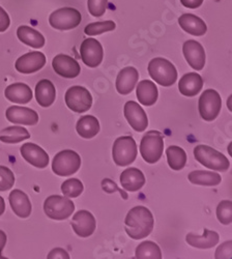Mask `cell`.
Returning a JSON list of instances; mask_svg holds the SVG:
<instances>
[{
  "label": "cell",
  "instance_id": "12",
  "mask_svg": "<svg viewBox=\"0 0 232 259\" xmlns=\"http://www.w3.org/2000/svg\"><path fill=\"white\" fill-rule=\"evenodd\" d=\"M123 114L125 119L134 128V131L143 132L147 128L149 118H147L145 111L138 103L134 101L126 102L123 107Z\"/></svg>",
  "mask_w": 232,
  "mask_h": 259
},
{
  "label": "cell",
  "instance_id": "20",
  "mask_svg": "<svg viewBox=\"0 0 232 259\" xmlns=\"http://www.w3.org/2000/svg\"><path fill=\"white\" fill-rule=\"evenodd\" d=\"M139 79V74L138 71L133 68V67H126L122 69L116 78V90L120 95H129L131 94L135 86L136 83Z\"/></svg>",
  "mask_w": 232,
  "mask_h": 259
},
{
  "label": "cell",
  "instance_id": "5",
  "mask_svg": "<svg viewBox=\"0 0 232 259\" xmlns=\"http://www.w3.org/2000/svg\"><path fill=\"white\" fill-rule=\"evenodd\" d=\"M137 144L131 136H122L114 141L112 147V157L114 163L124 167L132 164L137 158Z\"/></svg>",
  "mask_w": 232,
  "mask_h": 259
},
{
  "label": "cell",
  "instance_id": "3",
  "mask_svg": "<svg viewBox=\"0 0 232 259\" xmlns=\"http://www.w3.org/2000/svg\"><path fill=\"white\" fill-rule=\"evenodd\" d=\"M194 157L201 165L215 171L223 172L230 166L228 159L223 154L207 145H197L194 148Z\"/></svg>",
  "mask_w": 232,
  "mask_h": 259
},
{
  "label": "cell",
  "instance_id": "30",
  "mask_svg": "<svg viewBox=\"0 0 232 259\" xmlns=\"http://www.w3.org/2000/svg\"><path fill=\"white\" fill-rule=\"evenodd\" d=\"M190 183L198 186H207V187H215L218 186L222 178L217 172H209L205 170H195L192 171L188 177Z\"/></svg>",
  "mask_w": 232,
  "mask_h": 259
},
{
  "label": "cell",
  "instance_id": "1",
  "mask_svg": "<svg viewBox=\"0 0 232 259\" xmlns=\"http://www.w3.org/2000/svg\"><path fill=\"white\" fill-rule=\"evenodd\" d=\"M154 215L145 206H135L124 219L125 232L133 240H142L149 236L154 229Z\"/></svg>",
  "mask_w": 232,
  "mask_h": 259
},
{
  "label": "cell",
  "instance_id": "7",
  "mask_svg": "<svg viewBox=\"0 0 232 259\" xmlns=\"http://www.w3.org/2000/svg\"><path fill=\"white\" fill-rule=\"evenodd\" d=\"M80 166V156L71 149L59 152L52 161V170L56 176L59 177H69L76 174Z\"/></svg>",
  "mask_w": 232,
  "mask_h": 259
},
{
  "label": "cell",
  "instance_id": "34",
  "mask_svg": "<svg viewBox=\"0 0 232 259\" xmlns=\"http://www.w3.org/2000/svg\"><path fill=\"white\" fill-rule=\"evenodd\" d=\"M84 190V186L78 179H70L62 183L61 191L68 198L79 197Z\"/></svg>",
  "mask_w": 232,
  "mask_h": 259
},
{
  "label": "cell",
  "instance_id": "37",
  "mask_svg": "<svg viewBox=\"0 0 232 259\" xmlns=\"http://www.w3.org/2000/svg\"><path fill=\"white\" fill-rule=\"evenodd\" d=\"M14 184L15 176L13 171L6 166H0V192H6L12 189Z\"/></svg>",
  "mask_w": 232,
  "mask_h": 259
},
{
  "label": "cell",
  "instance_id": "36",
  "mask_svg": "<svg viewBox=\"0 0 232 259\" xmlns=\"http://www.w3.org/2000/svg\"><path fill=\"white\" fill-rule=\"evenodd\" d=\"M217 218L224 224L229 225L232 222V202L230 200H223L217 206Z\"/></svg>",
  "mask_w": 232,
  "mask_h": 259
},
{
  "label": "cell",
  "instance_id": "13",
  "mask_svg": "<svg viewBox=\"0 0 232 259\" xmlns=\"http://www.w3.org/2000/svg\"><path fill=\"white\" fill-rule=\"evenodd\" d=\"M183 56L189 63V66L195 71H201L205 64V51L200 42L189 39L182 46Z\"/></svg>",
  "mask_w": 232,
  "mask_h": 259
},
{
  "label": "cell",
  "instance_id": "35",
  "mask_svg": "<svg viewBox=\"0 0 232 259\" xmlns=\"http://www.w3.org/2000/svg\"><path fill=\"white\" fill-rule=\"evenodd\" d=\"M116 28V24L113 21H103V22H95L90 23L85 27V34L87 35H99L105 32L112 31Z\"/></svg>",
  "mask_w": 232,
  "mask_h": 259
},
{
  "label": "cell",
  "instance_id": "40",
  "mask_svg": "<svg viewBox=\"0 0 232 259\" xmlns=\"http://www.w3.org/2000/svg\"><path fill=\"white\" fill-rule=\"evenodd\" d=\"M232 242L228 241L223 243L216 251V259H230L232 256Z\"/></svg>",
  "mask_w": 232,
  "mask_h": 259
},
{
  "label": "cell",
  "instance_id": "23",
  "mask_svg": "<svg viewBox=\"0 0 232 259\" xmlns=\"http://www.w3.org/2000/svg\"><path fill=\"white\" fill-rule=\"evenodd\" d=\"M178 23L183 31L195 36L204 35L207 31V26L204 21L193 14L181 15L178 19Z\"/></svg>",
  "mask_w": 232,
  "mask_h": 259
},
{
  "label": "cell",
  "instance_id": "31",
  "mask_svg": "<svg viewBox=\"0 0 232 259\" xmlns=\"http://www.w3.org/2000/svg\"><path fill=\"white\" fill-rule=\"evenodd\" d=\"M29 138H30L29 132L23 126L13 125V126L6 127L2 132H0V141L9 143V144L22 142Z\"/></svg>",
  "mask_w": 232,
  "mask_h": 259
},
{
  "label": "cell",
  "instance_id": "41",
  "mask_svg": "<svg viewBox=\"0 0 232 259\" xmlns=\"http://www.w3.org/2000/svg\"><path fill=\"white\" fill-rule=\"evenodd\" d=\"M11 25V19L9 14L0 7V32H5Z\"/></svg>",
  "mask_w": 232,
  "mask_h": 259
},
{
  "label": "cell",
  "instance_id": "8",
  "mask_svg": "<svg viewBox=\"0 0 232 259\" xmlns=\"http://www.w3.org/2000/svg\"><path fill=\"white\" fill-rule=\"evenodd\" d=\"M81 14L73 8H61L54 11L49 17V24L57 30H70L81 23Z\"/></svg>",
  "mask_w": 232,
  "mask_h": 259
},
{
  "label": "cell",
  "instance_id": "29",
  "mask_svg": "<svg viewBox=\"0 0 232 259\" xmlns=\"http://www.w3.org/2000/svg\"><path fill=\"white\" fill-rule=\"evenodd\" d=\"M100 122L97 117L92 115H85L82 116L77 124H76V131L84 139H91L100 132Z\"/></svg>",
  "mask_w": 232,
  "mask_h": 259
},
{
  "label": "cell",
  "instance_id": "43",
  "mask_svg": "<svg viewBox=\"0 0 232 259\" xmlns=\"http://www.w3.org/2000/svg\"><path fill=\"white\" fill-rule=\"evenodd\" d=\"M180 4L188 9H198L203 4V0H180Z\"/></svg>",
  "mask_w": 232,
  "mask_h": 259
},
{
  "label": "cell",
  "instance_id": "10",
  "mask_svg": "<svg viewBox=\"0 0 232 259\" xmlns=\"http://www.w3.org/2000/svg\"><path fill=\"white\" fill-rule=\"evenodd\" d=\"M66 104L70 109L77 113L88 111L92 106V97L83 86H73L66 93Z\"/></svg>",
  "mask_w": 232,
  "mask_h": 259
},
{
  "label": "cell",
  "instance_id": "4",
  "mask_svg": "<svg viewBox=\"0 0 232 259\" xmlns=\"http://www.w3.org/2000/svg\"><path fill=\"white\" fill-rule=\"evenodd\" d=\"M164 149L163 135L158 131L146 133L140 143V153L143 160L149 164L159 162Z\"/></svg>",
  "mask_w": 232,
  "mask_h": 259
},
{
  "label": "cell",
  "instance_id": "24",
  "mask_svg": "<svg viewBox=\"0 0 232 259\" xmlns=\"http://www.w3.org/2000/svg\"><path fill=\"white\" fill-rule=\"evenodd\" d=\"M120 184L125 191L136 192L144 186L145 177L141 170L137 168H128L120 176Z\"/></svg>",
  "mask_w": 232,
  "mask_h": 259
},
{
  "label": "cell",
  "instance_id": "6",
  "mask_svg": "<svg viewBox=\"0 0 232 259\" xmlns=\"http://www.w3.org/2000/svg\"><path fill=\"white\" fill-rule=\"evenodd\" d=\"M75 210L74 202L68 198L59 195H51L44 202V211L52 220H66Z\"/></svg>",
  "mask_w": 232,
  "mask_h": 259
},
{
  "label": "cell",
  "instance_id": "16",
  "mask_svg": "<svg viewBox=\"0 0 232 259\" xmlns=\"http://www.w3.org/2000/svg\"><path fill=\"white\" fill-rule=\"evenodd\" d=\"M52 67L56 74L68 79L76 78L81 72L79 63L73 57L66 54L56 55L52 60Z\"/></svg>",
  "mask_w": 232,
  "mask_h": 259
},
{
  "label": "cell",
  "instance_id": "15",
  "mask_svg": "<svg viewBox=\"0 0 232 259\" xmlns=\"http://www.w3.org/2000/svg\"><path fill=\"white\" fill-rule=\"evenodd\" d=\"M72 227L75 233L80 237H88L96 230V219L88 210L77 211L72 219Z\"/></svg>",
  "mask_w": 232,
  "mask_h": 259
},
{
  "label": "cell",
  "instance_id": "28",
  "mask_svg": "<svg viewBox=\"0 0 232 259\" xmlns=\"http://www.w3.org/2000/svg\"><path fill=\"white\" fill-rule=\"evenodd\" d=\"M17 36L21 41L23 42V44H25L31 48L39 49V48H43L45 46L44 35L41 34L39 31H37L29 26L22 25V26L18 27Z\"/></svg>",
  "mask_w": 232,
  "mask_h": 259
},
{
  "label": "cell",
  "instance_id": "14",
  "mask_svg": "<svg viewBox=\"0 0 232 259\" xmlns=\"http://www.w3.org/2000/svg\"><path fill=\"white\" fill-rule=\"evenodd\" d=\"M45 64L46 56L44 55V53L33 51L19 57L16 61L15 68L19 73L32 74L39 71L40 69H43Z\"/></svg>",
  "mask_w": 232,
  "mask_h": 259
},
{
  "label": "cell",
  "instance_id": "22",
  "mask_svg": "<svg viewBox=\"0 0 232 259\" xmlns=\"http://www.w3.org/2000/svg\"><path fill=\"white\" fill-rule=\"evenodd\" d=\"M203 88V80L197 73H188L178 82V90L184 97H195Z\"/></svg>",
  "mask_w": 232,
  "mask_h": 259
},
{
  "label": "cell",
  "instance_id": "2",
  "mask_svg": "<svg viewBox=\"0 0 232 259\" xmlns=\"http://www.w3.org/2000/svg\"><path fill=\"white\" fill-rule=\"evenodd\" d=\"M147 70L152 79L165 88L172 86L177 80V71L174 64L165 58L158 57L152 59Z\"/></svg>",
  "mask_w": 232,
  "mask_h": 259
},
{
  "label": "cell",
  "instance_id": "25",
  "mask_svg": "<svg viewBox=\"0 0 232 259\" xmlns=\"http://www.w3.org/2000/svg\"><path fill=\"white\" fill-rule=\"evenodd\" d=\"M6 98L16 104H27L32 99V91L25 83H14L5 91Z\"/></svg>",
  "mask_w": 232,
  "mask_h": 259
},
{
  "label": "cell",
  "instance_id": "32",
  "mask_svg": "<svg viewBox=\"0 0 232 259\" xmlns=\"http://www.w3.org/2000/svg\"><path fill=\"white\" fill-rule=\"evenodd\" d=\"M167 161L169 167L175 171L181 170L187 163V154L184 150L176 145H171L166 150Z\"/></svg>",
  "mask_w": 232,
  "mask_h": 259
},
{
  "label": "cell",
  "instance_id": "21",
  "mask_svg": "<svg viewBox=\"0 0 232 259\" xmlns=\"http://www.w3.org/2000/svg\"><path fill=\"white\" fill-rule=\"evenodd\" d=\"M220 236L216 231L204 229L202 235H197L195 233H188L185 236L187 243L197 249H210L219 243Z\"/></svg>",
  "mask_w": 232,
  "mask_h": 259
},
{
  "label": "cell",
  "instance_id": "33",
  "mask_svg": "<svg viewBox=\"0 0 232 259\" xmlns=\"http://www.w3.org/2000/svg\"><path fill=\"white\" fill-rule=\"evenodd\" d=\"M135 257L137 259H161L162 252L156 243L145 241L136 248Z\"/></svg>",
  "mask_w": 232,
  "mask_h": 259
},
{
  "label": "cell",
  "instance_id": "44",
  "mask_svg": "<svg viewBox=\"0 0 232 259\" xmlns=\"http://www.w3.org/2000/svg\"><path fill=\"white\" fill-rule=\"evenodd\" d=\"M7 240H8V237H7L6 232H5V231H3V230H0V253L3 252L4 248L6 247Z\"/></svg>",
  "mask_w": 232,
  "mask_h": 259
},
{
  "label": "cell",
  "instance_id": "11",
  "mask_svg": "<svg viewBox=\"0 0 232 259\" xmlns=\"http://www.w3.org/2000/svg\"><path fill=\"white\" fill-rule=\"evenodd\" d=\"M103 47L101 42L95 38H86L82 41L80 47L81 59L89 68H97L103 61Z\"/></svg>",
  "mask_w": 232,
  "mask_h": 259
},
{
  "label": "cell",
  "instance_id": "19",
  "mask_svg": "<svg viewBox=\"0 0 232 259\" xmlns=\"http://www.w3.org/2000/svg\"><path fill=\"white\" fill-rule=\"evenodd\" d=\"M13 211L20 218H28L31 213V202L26 194L21 190H13L9 196Z\"/></svg>",
  "mask_w": 232,
  "mask_h": 259
},
{
  "label": "cell",
  "instance_id": "27",
  "mask_svg": "<svg viewBox=\"0 0 232 259\" xmlns=\"http://www.w3.org/2000/svg\"><path fill=\"white\" fill-rule=\"evenodd\" d=\"M136 95L140 104L143 106H153L159 98V91L153 81L143 80L140 81L137 86Z\"/></svg>",
  "mask_w": 232,
  "mask_h": 259
},
{
  "label": "cell",
  "instance_id": "45",
  "mask_svg": "<svg viewBox=\"0 0 232 259\" xmlns=\"http://www.w3.org/2000/svg\"><path fill=\"white\" fill-rule=\"evenodd\" d=\"M6 210V202L5 199L0 196V215H2Z\"/></svg>",
  "mask_w": 232,
  "mask_h": 259
},
{
  "label": "cell",
  "instance_id": "17",
  "mask_svg": "<svg viewBox=\"0 0 232 259\" xmlns=\"http://www.w3.org/2000/svg\"><path fill=\"white\" fill-rule=\"evenodd\" d=\"M23 159L36 168H46L49 164V156L40 146L28 142L20 148Z\"/></svg>",
  "mask_w": 232,
  "mask_h": 259
},
{
  "label": "cell",
  "instance_id": "39",
  "mask_svg": "<svg viewBox=\"0 0 232 259\" xmlns=\"http://www.w3.org/2000/svg\"><path fill=\"white\" fill-rule=\"evenodd\" d=\"M102 188H103V190H104L105 192L108 193V194H112V193H115V192H119L121 197H122L124 200L128 199V194H126L124 191L120 190V189L117 187V185H116L112 180H110V179H105V180L102 182Z\"/></svg>",
  "mask_w": 232,
  "mask_h": 259
},
{
  "label": "cell",
  "instance_id": "18",
  "mask_svg": "<svg viewBox=\"0 0 232 259\" xmlns=\"http://www.w3.org/2000/svg\"><path fill=\"white\" fill-rule=\"evenodd\" d=\"M10 122L25 125H35L38 122V114L30 108L21 106H11L6 112Z\"/></svg>",
  "mask_w": 232,
  "mask_h": 259
},
{
  "label": "cell",
  "instance_id": "42",
  "mask_svg": "<svg viewBox=\"0 0 232 259\" xmlns=\"http://www.w3.org/2000/svg\"><path fill=\"white\" fill-rule=\"evenodd\" d=\"M48 259H57V258H60V259H70V255L69 253L62 248H55L53 249L47 256Z\"/></svg>",
  "mask_w": 232,
  "mask_h": 259
},
{
  "label": "cell",
  "instance_id": "9",
  "mask_svg": "<svg viewBox=\"0 0 232 259\" xmlns=\"http://www.w3.org/2000/svg\"><path fill=\"white\" fill-rule=\"evenodd\" d=\"M222 107V100L219 93L215 90H206L202 93L198 102V110L200 116L205 121L215 120Z\"/></svg>",
  "mask_w": 232,
  "mask_h": 259
},
{
  "label": "cell",
  "instance_id": "38",
  "mask_svg": "<svg viewBox=\"0 0 232 259\" xmlns=\"http://www.w3.org/2000/svg\"><path fill=\"white\" fill-rule=\"evenodd\" d=\"M88 11L94 17H102L108 7V0H88Z\"/></svg>",
  "mask_w": 232,
  "mask_h": 259
},
{
  "label": "cell",
  "instance_id": "26",
  "mask_svg": "<svg viewBox=\"0 0 232 259\" xmlns=\"http://www.w3.org/2000/svg\"><path fill=\"white\" fill-rule=\"evenodd\" d=\"M56 98V91L54 84L47 79L38 81L35 86V99L39 106L50 107Z\"/></svg>",
  "mask_w": 232,
  "mask_h": 259
}]
</instances>
